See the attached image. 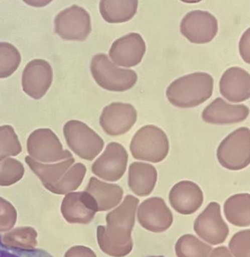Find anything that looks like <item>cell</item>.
Wrapping results in <instances>:
<instances>
[{
    "mask_svg": "<svg viewBox=\"0 0 250 257\" xmlns=\"http://www.w3.org/2000/svg\"><path fill=\"white\" fill-rule=\"evenodd\" d=\"M21 55L18 49L8 42H0V79L13 74L21 63Z\"/></svg>",
    "mask_w": 250,
    "mask_h": 257,
    "instance_id": "cell-27",
    "label": "cell"
},
{
    "mask_svg": "<svg viewBox=\"0 0 250 257\" xmlns=\"http://www.w3.org/2000/svg\"><path fill=\"white\" fill-rule=\"evenodd\" d=\"M214 79L206 72H195L175 79L167 87L166 95L172 105L192 108L208 100L212 95Z\"/></svg>",
    "mask_w": 250,
    "mask_h": 257,
    "instance_id": "cell-2",
    "label": "cell"
},
{
    "mask_svg": "<svg viewBox=\"0 0 250 257\" xmlns=\"http://www.w3.org/2000/svg\"><path fill=\"white\" fill-rule=\"evenodd\" d=\"M25 162L41 180L44 187L56 194L57 189L65 179L67 172L75 162V160L72 157L54 165H45L33 160L30 156H27L25 157Z\"/></svg>",
    "mask_w": 250,
    "mask_h": 257,
    "instance_id": "cell-20",
    "label": "cell"
},
{
    "mask_svg": "<svg viewBox=\"0 0 250 257\" xmlns=\"http://www.w3.org/2000/svg\"><path fill=\"white\" fill-rule=\"evenodd\" d=\"M138 112L134 106L122 102H113L103 109L99 124L109 136L124 135L134 126Z\"/></svg>",
    "mask_w": 250,
    "mask_h": 257,
    "instance_id": "cell-12",
    "label": "cell"
},
{
    "mask_svg": "<svg viewBox=\"0 0 250 257\" xmlns=\"http://www.w3.org/2000/svg\"><path fill=\"white\" fill-rule=\"evenodd\" d=\"M138 219L144 229L155 233L167 231L173 222V215L162 198L144 201L138 211Z\"/></svg>",
    "mask_w": 250,
    "mask_h": 257,
    "instance_id": "cell-14",
    "label": "cell"
},
{
    "mask_svg": "<svg viewBox=\"0 0 250 257\" xmlns=\"http://www.w3.org/2000/svg\"><path fill=\"white\" fill-rule=\"evenodd\" d=\"M249 109L244 104H231L218 97L206 106L202 118L205 122L213 124H235L244 121Z\"/></svg>",
    "mask_w": 250,
    "mask_h": 257,
    "instance_id": "cell-19",
    "label": "cell"
},
{
    "mask_svg": "<svg viewBox=\"0 0 250 257\" xmlns=\"http://www.w3.org/2000/svg\"><path fill=\"white\" fill-rule=\"evenodd\" d=\"M249 28L244 32L239 42V53L246 63L249 64Z\"/></svg>",
    "mask_w": 250,
    "mask_h": 257,
    "instance_id": "cell-35",
    "label": "cell"
},
{
    "mask_svg": "<svg viewBox=\"0 0 250 257\" xmlns=\"http://www.w3.org/2000/svg\"><path fill=\"white\" fill-rule=\"evenodd\" d=\"M209 257H232L229 250L225 246L214 248Z\"/></svg>",
    "mask_w": 250,
    "mask_h": 257,
    "instance_id": "cell-36",
    "label": "cell"
},
{
    "mask_svg": "<svg viewBox=\"0 0 250 257\" xmlns=\"http://www.w3.org/2000/svg\"><path fill=\"white\" fill-rule=\"evenodd\" d=\"M18 213L11 203L0 197V232L11 229L16 224Z\"/></svg>",
    "mask_w": 250,
    "mask_h": 257,
    "instance_id": "cell-32",
    "label": "cell"
},
{
    "mask_svg": "<svg viewBox=\"0 0 250 257\" xmlns=\"http://www.w3.org/2000/svg\"><path fill=\"white\" fill-rule=\"evenodd\" d=\"M158 180V172L153 165L144 162H133L130 166L128 185L132 192L146 197L153 192Z\"/></svg>",
    "mask_w": 250,
    "mask_h": 257,
    "instance_id": "cell-21",
    "label": "cell"
},
{
    "mask_svg": "<svg viewBox=\"0 0 250 257\" xmlns=\"http://www.w3.org/2000/svg\"><path fill=\"white\" fill-rule=\"evenodd\" d=\"M23 151L14 128L10 125L0 126V160L18 156Z\"/></svg>",
    "mask_w": 250,
    "mask_h": 257,
    "instance_id": "cell-28",
    "label": "cell"
},
{
    "mask_svg": "<svg viewBox=\"0 0 250 257\" xmlns=\"http://www.w3.org/2000/svg\"><path fill=\"white\" fill-rule=\"evenodd\" d=\"M55 31L63 40L84 41L92 31L90 15L83 8L72 5L56 16Z\"/></svg>",
    "mask_w": 250,
    "mask_h": 257,
    "instance_id": "cell-8",
    "label": "cell"
},
{
    "mask_svg": "<svg viewBox=\"0 0 250 257\" xmlns=\"http://www.w3.org/2000/svg\"><path fill=\"white\" fill-rule=\"evenodd\" d=\"M85 192L95 201L98 211H107L115 207L121 202L124 194L120 186L101 182L95 177L89 179Z\"/></svg>",
    "mask_w": 250,
    "mask_h": 257,
    "instance_id": "cell-22",
    "label": "cell"
},
{
    "mask_svg": "<svg viewBox=\"0 0 250 257\" xmlns=\"http://www.w3.org/2000/svg\"><path fill=\"white\" fill-rule=\"evenodd\" d=\"M224 215L231 224L239 227L250 224L249 194H237L227 199L224 205Z\"/></svg>",
    "mask_w": 250,
    "mask_h": 257,
    "instance_id": "cell-24",
    "label": "cell"
},
{
    "mask_svg": "<svg viewBox=\"0 0 250 257\" xmlns=\"http://www.w3.org/2000/svg\"><path fill=\"white\" fill-rule=\"evenodd\" d=\"M194 230L199 237L210 244H220L225 241L229 230L222 219L219 204L209 203L196 219Z\"/></svg>",
    "mask_w": 250,
    "mask_h": 257,
    "instance_id": "cell-10",
    "label": "cell"
},
{
    "mask_svg": "<svg viewBox=\"0 0 250 257\" xmlns=\"http://www.w3.org/2000/svg\"><path fill=\"white\" fill-rule=\"evenodd\" d=\"M219 164L227 170L237 171L250 163V131L247 127L238 128L219 144L217 151Z\"/></svg>",
    "mask_w": 250,
    "mask_h": 257,
    "instance_id": "cell-5",
    "label": "cell"
},
{
    "mask_svg": "<svg viewBox=\"0 0 250 257\" xmlns=\"http://www.w3.org/2000/svg\"><path fill=\"white\" fill-rule=\"evenodd\" d=\"M180 32L192 43H208L217 35V18L207 11L192 10L182 18Z\"/></svg>",
    "mask_w": 250,
    "mask_h": 257,
    "instance_id": "cell-9",
    "label": "cell"
},
{
    "mask_svg": "<svg viewBox=\"0 0 250 257\" xmlns=\"http://www.w3.org/2000/svg\"><path fill=\"white\" fill-rule=\"evenodd\" d=\"M27 4L30 5L31 6L33 7H45L47 5H48L49 3H51V1H27L25 2Z\"/></svg>",
    "mask_w": 250,
    "mask_h": 257,
    "instance_id": "cell-37",
    "label": "cell"
},
{
    "mask_svg": "<svg viewBox=\"0 0 250 257\" xmlns=\"http://www.w3.org/2000/svg\"><path fill=\"white\" fill-rule=\"evenodd\" d=\"M25 168L21 162L13 158L0 160V186L8 187L23 178Z\"/></svg>",
    "mask_w": 250,
    "mask_h": 257,
    "instance_id": "cell-29",
    "label": "cell"
},
{
    "mask_svg": "<svg viewBox=\"0 0 250 257\" xmlns=\"http://www.w3.org/2000/svg\"><path fill=\"white\" fill-rule=\"evenodd\" d=\"M130 149L136 160L159 163L168 155L170 143L162 128L155 125H145L135 133Z\"/></svg>",
    "mask_w": 250,
    "mask_h": 257,
    "instance_id": "cell-3",
    "label": "cell"
},
{
    "mask_svg": "<svg viewBox=\"0 0 250 257\" xmlns=\"http://www.w3.org/2000/svg\"><path fill=\"white\" fill-rule=\"evenodd\" d=\"M148 257H165V256H148Z\"/></svg>",
    "mask_w": 250,
    "mask_h": 257,
    "instance_id": "cell-38",
    "label": "cell"
},
{
    "mask_svg": "<svg viewBox=\"0 0 250 257\" xmlns=\"http://www.w3.org/2000/svg\"><path fill=\"white\" fill-rule=\"evenodd\" d=\"M65 257H97L95 253L87 246H74L65 253Z\"/></svg>",
    "mask_w": 250,
    "mask_h": 257,
    "instance_id": "cell-34",
    "label": "cell"
},
{
    "mask_svg": "<svg viewBox=\"0 0 250 257\" xmlns=\"http://www.w3.org/2000/svg\"><path fill=\"white\" fill-rule=\"evenodd\" d=\"M137 0H102L99 11L103 19L111 24L122 23L132 20L138 11Z\"/></svg>",
    "mask_w": 250,
    "mask_h": 257,
    "instance_id": "cell-23",
    "label": "cell"
},
{
    "mask_svg": "<svg viewBox=\"0 0 250 257\" xmlns=\"http://www.w3.org/2000/svg\"><path fill=\"white\" fill-rule=\"evenodd\" d=\"M90 71L98 85L111 92L128 90L134 87L138 79L134 70L116 67L104 53L93 57Z\"/></svg>",
    "mask_w": 250,
    "mask_h": 257,
    "instance_id": "cell-4",
    "label": "cell"
},
{
    "mask_svg": "<svg viewBox=\"0 0 250 257\" xmlns=\"http://www.w3.org/2000/svg\"><path fill=\"white\" fill-rule=\"evenodd\" d=\"M53 81V70L46 60L36 59L29 62L24 69L22 85L24 92L33 99H42Z\"/></svg>",
    "mask_w": 250,
    "mask_h": 257,
    "instance_id": "cell-13",
    "label": "cell"
},
{
    "mask_svg": "<svg viewBox=\"0 0 250 257\" xmlns=\"http://www.w3.org/2000/svg\"><path fill=\"white\" fill-rule=\"evenodd\" d=\"M128 162V154L124 147L111 143L99 158L93 163L92 173L109 182H116L124 175Z\"/></svg>",
    "mask_w": 250,
    "mask_h": 257,
    "instance_id": "cell-11",
    "label": "cell"
},
{
    "mask_svg": "<svg viewBox=\"0 0 250 257\" xmlns=\"http://www.w3.org/2000/svg\"><path fill=\"white\" fill-rule=\"evenodd\" d=\"M97 211L95 201L85 191L67 194L61 205L64 219L70 224H89Z\"/></svg>",
    "mask_w": 250,
    "mask_h": 257,
    "instance_id": "cell-16",
    "label": "cell"
},
{
    "mask_svg": "<svg viewBox=\"0 0 250 257\" xmlns=\"http://www.w3.org/2000/svg\"><path fill=\"white\" fill-rule=\"evenodd\" d=\"M63 132L69 147L80 158L92 161L102 151V139L84 122L70 120L64 126Z\"/></svg>",
    "mask_w": 250,
    "mask_h": 257,
    "instance_id": "cell-6",
    "label": "cell"
},
{
    "mask_svg": "<svg viewBox=\"0 0 250 257\" xmlns=\"http://www.w3.org/2000/svg\"><path fill=\"white\" fill-rule=\"evenodd\" d=\"M37 232L30 226L18 227L2 236V241L10 247L32 250L37 246Z\"/></svg>",
    "mask_w": 250,
    "mask_h": 257,
    "instance_id": "cell-25",
    "label": "cell"
},
{
    "mask_svg": "<svg viewBox=\"0 0 250 257\" xmlns=\"http://www.w3.org/2000/svg\"><path fill=\"white\" fill-rule=\"evenodd\" d=\"M145 52L146 44L143 37L132 32L113 42L109 55L116 65L129 68L138 65Z\"/></svg>",
    "mask_w": 250,
    "mask_h": 257,
    "instance_id": "cell-15",
    "label": "cell"
},
{
    "mask_svg": "<svg viewBox=\"0 0 250 257\" xmlns=\"http://www.w3.org/2000/svg\"><path fill=\"white\" fill-rule=\"evenodd\" d=\"M28 152L33 160L43 163H52L72 158V153L63 150L57 135L50 128H38L28 138Z\"/></svg>",
    "mask_w": 250,
    "mask_h": 257,
    "instance_id": "cell-7",
    "label": "cell"
},
{
    "mask_svg": "<svg viewBox=\"0 0 250 257\" xmlns=\"http://www.w3.org/2000/svg\"><path fill=\"white\" fill-rule=\"evenodd\" d=\"M250 230L236 233L229 243V250L234 257H250Z\"/></svg>",
    "mask_w": 250,
    "mask_h": 257,
    "instance_id": "cell-31",
    "label": "cell"
},
{
    "mask_svg": "<svg viewBox=\"0 0 250 257\" xmlns=\"http://www.w3.org/2000/svg\"><path fill=\"white\" fill-rule=\"evenodd\" d=\"M87 168L82 163H77L69 170L65 179L57 189L56 194H66L76 190L82 184Z\"/></svg>",
    "mask_w": 250,
    "mask_h": 257,
    "instance_id": "cell-30",
    "label": "cell"
},
{
    "mask_svg": "<svg viewBox=\"0 0 250 257\" xmlns=\"http://www.w3.org/2000/svg\"><path fill=\"white\" fill-rule=\"evenodd\" d=\"M221 95L231 102H241L249 99L250 75L239 67L227 69L219 80Z\"/></svg>",
    "mask_w": 250,
    "mask_h": 257,
    "instance_id": "cell-18",
    "label": "cell"
},
{
    "mask_svg": "<svg viewBox=\"0 0 250 257\" xmlns=\"http://www.w3.org/2000/svg\"><path fill=\"white\" fill-rule=\"evenodd\" d=\"M212 250V246L192 234L181 236L175 245L177 257H208Z\"/></svg>",
    "mask_w": 250,
    "mask_h": 257,
    "instance_id": "cell-26",
    "label": "cell"
},
{
    "mask_svg": "<svg viewBox=\"0 0 250 257\" xmlns=\"http://www.w3.org/2000/svg\"><path fill=\"white\" fill-rule=\"evenodd\" d=\"M139 202L134 196H127L120 206L108 213L107 226H98L97 242L103 252L113 257H124L131 252L133 248L131 234Z\"/></svg>",
    "mask_w": 250,
    "mask_h": 257,
    "instance_id": "cell-1",
    "label": "cell"
},
{
    "mask_svg": "<svg viewBox=\"0 0 250 257\" xmlns=\"http://www.w3.org/2000/svg\"><path fill=\"white\" fill-rule=\"evenodd\" d=\"M172 208L184 215L196 212L204 201L200 187L191 181H181L172 187L169 195Z\"/></svg>",
    "mask_w": 250,
    "mask_h": 257,
    "instance_id": "cell-17",
    "label": "cell"
},
{
    "mask_svg": "<svg viewBox=\"0 0 250 257\" xmlns=\"http://www.w3.org/2000/svg\"><path fill=\"white\" fill-rule=\"evenodd\" d=\"M0 257H53L50 253L40 248L32 250L10 247L2 241L0 234Z\"/></svg>",
    "mask_w": 250,
    "mask_h": 257,
    "instance_id": "cell-33",
    "label": "cell"
}]
</instances>
